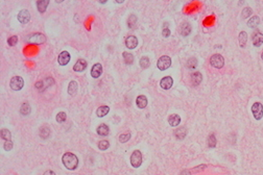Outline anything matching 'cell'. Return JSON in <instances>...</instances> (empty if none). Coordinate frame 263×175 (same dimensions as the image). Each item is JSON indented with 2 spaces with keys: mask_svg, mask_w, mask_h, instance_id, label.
<instances>
[{
  "mask_svg": "<svg viewBox=\"0 0 263 175\" xmlns=\"http://www.w3.org/2000/svg\"><path fill=\"white\" fill-rule=\"evenodd\" d=\"M63 164L68 170H74L76 169V167L78 166V158L77 156L74 154V153L71 152H66L62 158Z\"/></svg>",
  "mask_w": 263,
  "mask_h": 175,
  "instance_id": "cell-1",
  "label": "cell"
},
{
  "mask_svg": "<svg viewBox=\"0 0 263 175\" xmlns=\"http://www.w3.org/2000/svg\"><path fill=\"white\" fill-rule=\"evenodd\" d=\"M210 64H211L212 67H214L216 69H220L224 65V58H222V55L216 53V54H213L210 58Z\"/></svg>",
  "mask_w": 263,
  "mask_h": 175,
  "instance_id": "cell-2",
  "label": "cell"
},
{
  "mask_svg": "<svg viewBox=\"0 0 263 175\" xmlns=\"http://www.w3.org/2000/svg\"><path fill=\"white\" fill-rule=\"evenodd\" d=\"M131 164L134 168H139L142 164V154L140 150H135L131 155Z\"/></svg>",
  "mask_w": 263,
  "mask_h": 175,
  "instance_id": "cell-3",
  "label": "cell"
},
{
  "mask_svg": "<svg viewBox=\"0 0 263 175\" xmlns=\"http://www.w3.org/2000/svg\"><path fill=\"white\" fill-rule=\"evenodd\" d=\"M157 66L161 71L166 70L171 66V58H169L168 55H163L159 58L158 62H157Z\"/></svg>",
  "mask_w": 263,
  "mask_h": 175,
  "instance_id": "cell-4",
  "label": "cell"
},
{
  "mask_svg": "<svg viewBox=\"0 0 263 175\" xmlns=\"http://www.w3.org/2000/svg\"><path fill=\"white\" fill-rule=\"evenodd\" d=\"M252 112L256 120H261L263 117V105L260 102H255L252 106Z\"/></svg>",
  "mask_w": 263,
  "mask_h": 175,
  "instance_id": "cell-5",
  "label": "cell"
},
{
  "mask_svg": "<svg viewBox=\"0 0 263 175\" xmlns=\"http://www.w3.org/2000/svg\"><path fill=\"white\" fill-rule=\"evenodd\" d=\"M9 86L14 91H19L21 90L22 88L24 86V80L23 78L20 77V76H14L11 79V83H9Z\"/></svg>",
  "mask_w": 263,
  "mask_h": 175,
  "instance_id": "cell-6",
  "label": "cell"
},
{
  "mask_svg": "<svg viewBox=\"0 0 263 175\" xmlns=\"http://www.w3.org/2000/svg\"><path fill=\"white\" fill-rule=\"evenodd\" d=\"M28 41L31 44H43L46 42V37L43 33H34L33 36L29 37Z\"/></svg>",
  "mask_w": 263,
  "mask_h": 175,
  "instance_id": "cell-7",
  "label": "cell"
},
{
  "mask_svg": "<svg viewBox=\"0 0 263 175\" xmlns=\"http://www.w3.org/2000/svg\"><path fill=\"white\" fill-rule=\"evenodd\" d=\"M18 20L22 24H26L30 20V14L27 9H22L18 14Z\"/></svg>",
  "mask_w": 263,
  "mask_h": 175,
  "instance_id": "cell-8",
  "label": "cell"
},
{
  "mask_svg": "<svg viewBox=\"0 0 263 175\" xmlns=\"http://www.w3.org/2000/svg\"><path fill=\"white\" fill-rule=\"evenodd\" d=\"M58 61H59V64L61 66H66L69 62H70V54H69V52L68 51L61 52L59 55Z\"/></svg>",
  "mask_w": 263,
  "mask_h": 175,
  "instance_id": "cell-9",
  "label": "cell"
},
{
  "mask_svg": "<svg viewBox=\"0 0 263 175\" xmlns=\"http://www.w3.org/2000/svg\"><path fill=\"white\" fill-rule=\"evenodd\" d=\"M172 84H173V79H172L170 76H166L164 78H162L161 81H160V86H161L162 89H164V90L170 89L172 87Z\"/></svg>",
  "mask_w": 263,
  "mask_h": 175,
  "instance_id": "cell-10",
  "label": "cell"
},
{
  "mask_svg": "<svg viewBox=\"0 0 263 175\" xmlns=\"http://www.w3.org/2000/svg\"><path fill=\"white\" fill-rule=\"evenodd\" d=\"M137 45H138V39L135 36H130L126 38V40H125V46H126V48L134 49L136 48Z\"/></svg>",
  "mask_w": 263,
  "mask_h": 175,
  "instance_id": "cell-11",
  "label": "cell"
},
{
  "mask_svg": "<svg viewBox=\"0 0 263 175\" xmlns=\"http://www.w3.org/2000/svg\"><path fill=\"white\" fill-rule=\"evenodd\" d=\"M101 73H102V66L101 64L97 62L91 69V75H92L93 78H98L101 75Z\"/></svg>",
  "mask_w": 263,
  "mask_h": 175,
  "instance_id": "cell-12",
  "label": "cell"
},
{
  "mask_svg": "<svg viewBox=\"0 0 263 175\" xmlns=\"http://www.w3.org/2000/svg\"><path fill=\"white\" fill-rule=\"evenodd\" d=\"M87 68V62L83 58H80L78 61L75 62L73 66V70L75 72H81Z\"/></svg>",
  "mask_w": 263,
  "mask_h": 175,
  "instance_id": "cell-13",
  "label": "cell"
},
{
  "mask_svg": "<svg viewBox=\"0 0 263 175\" xmlns=\"http://www.w3.org/2000/svg\"><path fill=\"white\" fill-rule=\"evenodd\" d=\"M168 123L170 126H178V124L181 123V117L177 114H173V115H170L168 117Z\"/></svg>",
  "mask_w": 263,
  "mask_h": 175,
  "instance_id": "cell-14",
  "label": "cell"
},
{
  "mask_svg": "<svg viewBox=\"0 0 263 175\" xmlns=\"http://www.w3.org/2000/svg\"><path fill=\"white\" fill-rule=\"evenodd\" d=\"M263 44V34L261 32H256L253 36V45L255 47H259Z\"/></svg>",
  "mask_w": 263,
  "mask_h": 175,
  "instance_id": "cell-15",
  "label": "cell"
},
{
  "mask_svg": "<svg viewBox=\"0 0 263 175\" xmlns=\"http://www.w3.org/2000/svg\"><path fill=\"white\" fill-rule=\"evenodd\" d=\"M202 80H203V76L199 72H194V73L191 74V82H192L193 86H199L202 82Z\"/></svg>",
  "mask_w": 263,
  "mask_h": 175,
  "instance_id": "cell-16",
  "label": "cell"
},
{
  "mask_svg": "<svg viewBox=\"0 0 263 175\" xmlns=\"http://www.w3.org/2000/svg\"><path fill=\"white\" fill-rule=\"evenodd\" d=\"M187 128L185 126H182L180 128H178L177 130L174 131V134H175V138H177L178 140H183L185 137H186L187 134Z\"/></svg>",
  "mask_w": 263,
  "mask_h": 175,
  "instance_id": "cell-17",
  "label": "cell"
},
{
  "mask_svg": "<svg viewBox=\"0 0 263 175\" xmlns=\"http://www.w3.org/2000/svg\"><path fill=\"white\" fill-rule=\"evenodd\" d=\"M147 98H146V96H144V95H140V96H138L137 97V99H136V103H137V106L139 108H146V105H147Z\"/></svg>",
  "mask_w": 263,
  "mask_h": 175,
  "instance_id": "cell-18",
  "label": "cell"
},
{
  "mask_svg": "<svg viewBox=\"0 0 263 175\" xmlns=\"http://www.w3.org/2000/svg\"><path fill=\"white\" fill-rule=\"evenodd\" d=\"M191 25L188 23V22H184L183 24H182V26H181V33H182V36H184V37H187V36H189V34L191 33Z\"/></svg>",
  "mask_w": 263,
  "mask_h": 175,
  "instance_id": "cell-19",
  "label": "cell"
},
{
  "mask_svg": "<svg viewBox=\"0 0 263 175\" xmlns=\"http://www.w3.org/2000/svg\"><path fill=\"white\" fill-rule=\"evenodd\" d=\"M109 112H110V108H109V106H106V105H101V106H99V108H97L96 115H97V117L102 118V117H105L106 115H108Z\"/></svg>",
  "mask_w": 263,
  "mask_h": 175,
  "instance_id": "cell-20",
  "label": "cell"
},
{
  "mask_svg": "<svg viewBox=\"0 0 263 175\" xmlns=\"http://www.w3.org/2000/svg\"><path fill=\"white\" fill-rule=\"evenodd\" d=\"M48 4H49V0H40V1H38L37 2L38 11H39L40 12H44L46 11Z\"/></svg>",
  "mask_w": 263,
  "mask_h": 175,
  "instance_id": "cell-21",
  "label": "cell"
},
{
  "mask_svg": "<svg viewBox=\"0 0 263 175\" xmlns=\"http://www.w3.org/2000/svg\"><path fill=\"white\" fill-rule=\"evenodd\" d=\"M238 40H239V45L241 48H244L246 46V42H247V34L245 31H241L238 36Z\"/></svg>",
  "mask_w": 263,
  "mask_h": 175,
  "instance_id": "cell-22",
  "label": "cell"
},
{
  "mask_svg": "<svg viewBox=\"0 0 263 175\" xmlns=\"http://www.w3.org/2000/svg\"><path fill=\"white\" fill-rule=\"evenodd\" d=\"M110 132L109 126L106 124H100L98 127H97V133L99 136H108Z\"/></svg>",
  "mask_w": 263,
  "mask_h": 175,
  "instance_id": "cell-23",
  "label": "cell"
},
{
  "mask_svg": "<svg viewBox=\"0 0 263 175\" xmlns=\"http://www.w3.org/2000/svg\"><path fill=\"white\" fill-rule=\"evenodd\" d=\"M77 82L76 81H74V80H72L69 82V86H68V94L69 95H75V93H76V91H77Z\"/></svg>",
  "mask_w": 263,
  "mask_h": 175,
  "instance_id": "cell-24",
  "label": "cell"
},
{
  "mask_svg": "<svg viewBox=\"0 0 263 175\" xmlns=\"http://www.w3.org/2000/svg\"><path fill=\"white\" fill-rule=\"evenodd\" d=\"M122 55H123V59H124V62L126 65H132L134 62V55L132 54V53L125 51L122 53Z\"/></svg>",
  "mask_w": 263,
  "mask_h": 175,
  "instance_id": "cell-25",
  "label": "cell"
},
{
  "mask_svg": "<svg viewBox=\"0 0 263 175\" xmlns=\"http://www.w3.org/2000/svg\"><path fill=\"white\" fill-rule=\"evenodd\" d=\"M40 137L42 138V139H47V138H49L50 136V129L49 127L47 126H42L40 128Z\"/></svg>",
  "mask_w": 263,
  "mask_h": 175,
  "instance_id": "cell-26",
  "label": "cell"
},
{
  "mask_svg": "<svg viewBox=\"0 0 263 175\" xmlns=\"http://www.w3.org/2000/svg\"><path fill=\"white\" fill-rule=\"evenodd\" d=\"M127 25L128 27L131 28V29H134V28H136V25H137V17L135 15H131L130 17L127 19Z\"/></svg>",
  "mask_w": 263,
  "mask_h": 175,
  "instance_id": "cell-27",
  "label": "cell"
},
{
  "mask_svg": "<svg viewBox=\"0 0 263 175\" xmlns=\"http://www.w3.org/2000/svg\"><path fill=\"white\" fill-rule=\"evenodd\" d=\"M20 112H21V115H23V116L29 115V112H30V106H29V104H28L27 102H25V103H23V104L21 105Z\"/></svg>",
  "mask_w": 263,
  "mask_h": 175,
  "instance_id": "cell-28",
  "label": "cell"
},
{
  "mask_svg": "<svg viewBox=\"0 0 263 175\" xmlns=\"http://www.w3.org/2000/svg\"><path fill=\"white\" fill-rule=\"evenodd\" d=\"M259 22H260V19L258 16H254V17H252L247 21V25L250 27H256L257 25H259Z\"/></svg>",
  "mask_w": 263,
  "mask_h": 175,
  "instance_id": "cell-29",
  "label": "cell"
},
{
  "mask_svg": "<svg viewBox=\"0 0 263 175\" xmlns=\"http://www.w3.org/2000/svg\"><path fill=\"white\" fill-rule=\"evenodd\" d=\"M11 138H12L11 131H9L8 129H6V128H3V129H1V139L2 140L11 141Z\"/></svg>",
  "mask_w": 263,
  "mask_h": 175,
  "instance_id": "cell-30",
  "label": "cell"
},
{
  "mask_svg": "<svg viewBox=\"0 0 263 175\" xmlns=\"http://www.w3.org/2000/svg\"><path fill=\"white\" fill-rule=\"evenodd\" d=\"M149 65H150V61H149V58H147V56H142V58H140V66L143 69L148 68Z\"/></svg>",
  "mask_w": 263,
  "mask_h": 175,
  "instance_id": "cell-31",
  "label": "cell"
},
{
  "mask_svg": "<svg viewBox=\"0 0 263 175\" xmlns=\"http://www.w3.org/2000/svg\"><path fill=\"white\" fill-rule=\"evenodd\" d=\"M110 147V143H109V141H106V140H101V141H99V143H98V148L100 150H102V151H105V150H106Z\"/></svg>",
  "mask_w": 263,
  "mask_h": 175,
  "instance_id": "cell-32",
  "label": "cell"
},
{
  "mask_svg": "<svg viewBox=\"0 0 263 175\" xmlns=\"http://www.w3.org/2000/svg\"><path fill=\"white\" fill-rule=\"evenodd\" d=\"M208 146L210 148H213V147L216 146V138L213 133H211L208 137Z\"/></svg>",
  "mask_w": 263,
  "mask_h": 175,
  "instance_id": "cell-33",
  "label": "cell"
},
{
  "mask_svg": "<svg viewBox=\"0 0 263 175\" xmlns=\"http://www.w3.org/2000/svg\"><path fill=\"white\" fill-rule=\"evenodd\" d=\"M197 66V59L194 58H191L187 62V68L188 69H194Z\"/></svg>",
  "mask_w": 263,
  "mask_h": 175,
  "instance_id": "cell-34",
  "label": "cell"
},
{
  "mask_svg": "<svg viewBox=\"0 0 263 175\" xmlns=\"http://www.w3.org/2000/svg\"><path fill=\"white\" fill-rule=\"evenodd\" d=\"M56 121L59 122V123H63V122L66 121V119H67V116H66V112H59L58 115H56Z\"/></svg>",
  "mask_w": 263,
  "mask_h": 175,
  "instance_id": "cell-35",
  "label": "cell"
},
{
  "mask_svg": "<svg viewBox=\"0 0 263 175\" xmlns=\"http://www.w3.org/2000/svg\"><path fill=\"white\" fill-rule=\"evenodd\" d=\"M252 12H253V9H252V8H243L242 14H241V16H242L243 19H246V18H249L250 15H252Z\"/></svg>",
  "mask_w": 263,
  "mask_h": 175,
  "instance_id": "cell-36",
  "label": "cell"
},
{
  "mask_svg": "<svg viewBox=\"0 0 263 175\" xmlns=\"http://www.w3.org/2000/svg\"><path fill=\"white\" fill-rule=\"evenodd\" d=\"M130 139H131V133H122L119 136V141H120L121 143L127 142Z\"/></svg>",
  "mask_w": 263,
  "mask_h": 175,
  "instance_id": "cell-37",
  "label": "cell"
},
{
  "mask_svg": "<svg viewBox=\"0 0 263 175\" xmlns=\"http://www.w3.org/2000/svg\"><path fill=\"white\" fill-rule=\"evenodd\" d=\"M13 146H14V144H13L12 140L11 141H5L4 144H3V148H4V150H6V151H9V150H12Z\"/></svg>",
  "mask_w": 263,
  "mask_h": 175,
  "instance_id": "cell-38",
  "label": "cell"
},
{
  "mask_svg": "<svg viewBox=\"0 0 263 175\" xmlns=\"http://www.w3.org/2000/svg\"><path fill=\"white\" fill-rule=\"evenodd\" d=\"M17 42H18L17 36H13L11 38H8V44L9 46H15L16 44H17Z\"/></svg>",
  "mask_w": 263,
  "mask_h": 175,
  "instance_id": "cell-39",
  "label": "cell"
},
{
  "mask_svg": "<svg viewBox=\"0 0 263 175\" xmlns=\"http://www.w3.org/2000/svg\"><path fill=\"white\" fill-rule=\"evenodd\" d=\"M43 82H44V86H45V89H47V88L51 87L52 84L54 83V81H53V79H52V78L48 77V78H46V79L44 80Z\"/></svg>",
  "mask_w": 263,
  "mask_h": 175,
  "instance_id": "cell-40",
  "label": "cell"
},
{
  "mask_svg": "<svg viewBox=\"0 0 263 175\" xmlns=\"http://www.w3.org/2000/svg\"><path fill=\"white\" fill-rule=\"evenodd\" d=\"M162 33H163V37H165V38L170 36V30H169V28L167 27V24H165V27L163 28Z\"/></svg>",
  "mask_w": 263,
  "mask_h": 175,
  "instance_id": "cell-41",
  "label": "cell"
},
{
  "mask_svg": "<svg viewBox=\"0 0 263 175\" xmlns=\"http://www.w3.org/2000/svg\"><path fill=\"white\" fill-rule=\"evenodd\" d=\"M36 88H37V89L39 90V91H41V92L45 90V86H44V82H43V81H39V82H37V83H36Z\"/></svg>",
  "mask_w": 263,
  "mask_h": 175,
  "instance_id": "cell-42",
  "label": "cell"
},
{
  "mask_svg": "<svg viewBox=\"0 0 263 175\" xmlns=\"http://www.w3.org/2000/svg\"><path fill=\"white\" fill-rule=\"evenodd\" d=\"M206 167H207L206 165H200V166H199V167L194 168L193 170H194V171H196V172H199V171H200V170H204V169H205Z\"/></svg>",
  "mask_w": 263,
  "mask_h": 175,
  "instance_id": "cell-43",
  "label": "cell"
},
{
  "mask_svg": "<svg viewBox=\"0 0 263 175\" xmlns=\"http://www.w3.org/2000/svg\"><path fill=\"white\" fill-rule=\"evenodd\" d=\"M43 175H55V173L53 171H51V170H47L46 172H44Z\"/></svg>",
  "mask_w": 263,
  "mask_h": 175,
  "instance_id": "cell-44",
  "label": "cell"
},
{
  "mask_svg": "<svg viewBox=\"0 0 263 175\" xmlns=\"http://www.w3.org/2000/svg\"><path fill=\"white\" fill-rule=\"evenodd\" d=\"M181 175H191V173L188 170H183L181 172Z\"/></svg>",
  "mask_w": 263,
  "mask_h": 175,
  "instance_id": "cell-45",
  "label": "cell"
},
{
  "mask_svg": "<svg viewBox=\"0 0 263 175\" xmlns=\"http://www.w3.org/2000/svg\"><path fill=\"white\" fill-rule=\"evenodd\" d=\"M261 58L263 59V52H262V54H261Z\"/></svg>",
  "mask_w": 263,
  "mask_h": 175,
  "instance_id": "cell-46",
  "label": "cell"
}]
</instances>
